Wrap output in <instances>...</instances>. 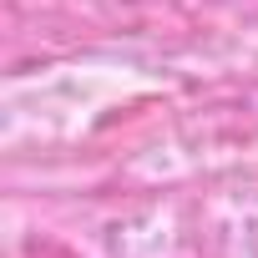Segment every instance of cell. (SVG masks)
I'll use <instances>...</instances> for the list:
<instances>
[]
</instances>
